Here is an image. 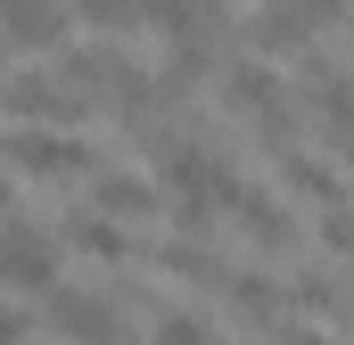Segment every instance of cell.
I'll return each instance as SVG.
<instances>
[{
  "mask_svg": "<svg viewBox=\"0 0 354 345\" xmlns=\"http://www.w3.org/2000/svg\"><path fill=\"white\" fill-rule=\"evenodd\" d=\"M41 321H50V329H58L66 345H124V313H115L107 296H75V288H50Z\"/></svg>",
  "mask_w": 354,
  "mask_h": 345,
  "instance_id": "3",
  "label": "cell"
},
{
  "mask_svg": "<svg viewBox=\"0 0 354 345\" xmlns=\"http://www.w3.org/2000/svg\"><path fill=\"white\" fill-rule=\"evenodd\" d=\"M8 197H17V189H8V172H0V214H8Z\"/></svg>",
  "mask_w": 354,
  "mask_h": 345,
  "instance_id": "14",
  "label": "cell"
},
{
  "mask_svg": "<svg viewBox=\"0 0 354 345\" xmlns=\"http://www.w3.org/2000/svg\"><path fill=\"white\" fill-rule=\"evenodd\" d=\"M280 189H297L305 206H346V181H338V157H330V148L280 140Z\"/></svg>",
  "mask_w": 354,
  "mask_h": 345,
  "instance_id": "5",
  "label": "cell"
},
{
  "mask_svg": "<svg viewBox=\"0 0 354 345\" xmlns=\"http://www.w3.org/2000/svg\"><path fill=\"white\" fill-rule=\"evenodd\" d=\"M66 17H83L99 33H132V0H66Z\"/></svg>",
  "mask_w": 354,
  "mask_h": 345,
  "instance_id": "10",
  "label": "cell"
},
{
  "mask_svg": "<svg viewBox=\"0 0 354 345\" xmlns=\"http://www.w3.org/2000/svg\"><path fill=\"white\" fill-rule=\"evenodd\" d=\"M91 206L115 214V222H140V214H157V189H149L140 172H99L91 165Z\"/></svg>",
  "mask_w": 354,
  "mask_h": 345,
  "instance_id": "8",
  "label": "cell"
},
{
  "mask_svg": "<svg viewBox=\"0 0 354 345\" xmlns=\"http://www.w3.org/2000/svg\"><path fill=\"white\" fill-rule=\"evenodd\" d=\"M8 165H17V172H33V181H75V172H91V148L75 140V132L25 124V132L8 140Z\"/></svg>",
  "mask_w": 354,
  "mask_h": 345,
  "instance_id": "2",
  "label": "cell"
},
{
  "mask_svg": "<svg viewBox=\"0 0 354 345\" xmlns=\"http://www.w3.org/2000/svg\"><path fill=\"white\" fill-rule=\"evenodd\" d=\"M280 345H338L330 329H280Z\"/></svg>",
  "mask_w": 354,
  "mask_h": 345,
  "instance_id": "13",
  "label": "cell"
},
{
  "mask_svg": "<svg viewBox=\"0 0 354 345\" xmlns=\"http://www.w3.org/2000/svg\"><path fill=\"white\" fill-rule=\"evenodd\" d=\"M165 271H174V279H198V288H214V279H223V263L206 255V247H165Z\"/></svg>",
  "mask_w": 354,
  "mask_h": 345,
  "instance_id": "11",
  "label": "cell"
},
{
  "mask_svg": "<svg viewBox=\"0 0 354 345\" xmlns=\"http://www.w3.org/2000/svg\"><path fill=\"white\" fill-rule=\"evenodd\" d=\"M0 345H25V304H0Z\"/></svg>",
  "mask_w": 354,
  "mask_h": 345,
  "instance_id": "12",
  "label": "cell"
},
{
  "mask_svg": "<svg viewBox=\"0 0 354 345\" xmlns=\"http://www.w3.org/2000/svg\"><path fill=\"white\" fill-rule=\"evenodd\" d=\"M50 279H58V239L33 230V222H8V214H0V288L41 296Z\"/></svg>",
  "mask_w": 354,
  "mask_h": 345,
  "instance_id": "1",
  "label": "cell"
},
{
  "mask_svg": "<svg viewBox=\"0 0 354 345\" xmlns=\"http://www.w3.org/2000/svg\"><path fill=\"white\" fill-rule=\"evenodd\" d=\"M0 115L8 124H75L83 99L58 83V75H17V83H0Z\"/></svg>",
  "mask_w": 354,
  "mask_h": 345,
  "instance_id": "4",
  "label": "cell"
},
{
  "mask_svg": "<svg viewBox=\"0 0 354 345\" xmlns=\"http://www.w3.org/2000/svg\"><path fill=\"white\" fill-rule=\"evenodd\" d=\"M0 41L8 50H58L66 41V0H0Z\"/></svg>",
  "mask_w": 354,
  "mask_h": 345,
  "instance_id": "6",
  "label": "cell"
},
{
  "mask_svg": "<svg viewBox=\"0 0 354 345\" xmlns=\"http://www.w3.org/2000/svg\"><path fill=\"white\" fill-rule=\"evenodd\" d=\"M149 345H214V329H206V313H157Z\"/></svg>",
  "mask_w": 354,
  "mask_h": 345,
  "instance_id": "9",
  "label": "cell"
},
{
  "mask_svg": "<svg viewBox=\"0 0 354 345\" xmlns=\"http://www.w3.org/2000/svg\"><path fill=\"white\" fill-rule=\"evenodd\" d=\"M0 50H8V41H0Z\"/></svg>",
  "mask_w": 354,
  "mask_h": 345,
  "instance_id": "15",
  "label": "cell"
},
{
  "mask_svg": "<svg viewBox=\"0 0 354 345\" xmlns=\"http://www.w3.org/2000/svg\"><path fill=\"white\" fill-rule=\"evenodd\" d=\"M66 247L91 263H132V239H124V222L115 214H99V206H83V214H66Z\"/></svg>",
  "mask_w": 354,
  "mask_h": 345,
  "instance_id": "7",
  "label": "cell"
}]
</instances>
